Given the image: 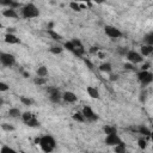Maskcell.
Masks as SVG:
<instances>
[{"mask_svg":"<svg viewBox=\"0 0 153 153\" xmlns=\"http://www.w3.org/2000/svg\"><path fill=\"white\" fill-rule=\"evenodd\" d=\"M138 144H139V147H140V148H145V147H146V140L140 139V140L138 141Z\"/></svg>","mask_w":153,"mask_h":153,"instance_id":"d590c367","label":"cell"},{"mask_svg":"<svg viewBox=\"0 0 153 153\" xmlns=\"http://www.w3.org/2000/svg\"><path fill=\"white\" fill-rule=\"evenodd\" d=\"M126 56H127V59H128L129 62H132L133 65L142 62V57H141V55H140L139 53L134 52V50H129V52L126 54Z\"/></svg>","mask_w":153,"mask_h":153,"instance_id":"5b68a950","label":"cell"},{"mask_svg":"<svg viewBox=\"0 0 153 153\" xmlns=\"http://www.w3.org/2000/svg\"><path fill=\"white\" fill-rule=\"evenodd\" d=\"M48 34H49L50 37H52L53 39H55V41H61V39H62V36L59 35L57 33H55L54 30H52V29H49V30H48Z\"/></svg>","mask_w":153,"mask_h":153,"instance_id":"d6986e66","label":"cell"},{"mask_svg":"<svg viewBox=\"0 0 153 153\" xmlns=\"http://www.w3.org/2000/svg\"><path fill=\"white\" fill-rule=\"evenodd\" d=\"M73 120L74 121H78V122H85V116L83 115V113H75L73 115Z\"/></svg>","mask_w":153,"mask_h":153,"instance_id":"44dd1931","label":"cell"},{"mask_svg":"<svg viewBox=\"0 0 153 153\" xmlns=\"http://www.w3.org/2000/svg\"><path fill=\"white\" fill-rule=\"evenodd\" d=\"M86 91H87V95L91 98H96V99L99 98V92H98V90L96 87H93V86H87Z\"/></svg>","mask_w":153,"mask_h":153,"instance_id":"8fae6325","label":"cell"},{"mask_svg":"<svg viewBox=\"0 0 153 153\" xmlns=\"http://www.w3.org/2000/svg\"><path fill=\"white\" fill-rule=\"evenodd\" d=\"M22 16L26 19L36 18V17L39 16V11L34 4H28L22 8Z\"/></svg>","mask_w":153,"mask_h":153,"instance_id":"7a4b0ae2","label":"cell"},{"mask_svg":"<svg viewBox=\"0 0 153 153\" xmlns=\"http://www.w3.org/2000/svg\"><path fill=\"white\" fill-rule=\"evenodd\" d=\"M37 75L38 77H47L48 75V69L46 66H41L37 68Z\"/></svg>","mask_w":153,"mask_h":153,"instance_id":"2e32d148","label":"cell"},{"mask_svg":"<svg viewBox=\"0 0 153 153\" xmlns=\"http://www.w3.org/2000/svg\"><path fill=\"white\" fill-rule=\"evenodd\" d=\"M64 99L66 100V102H68V103H74V102H77V96L73 93V92H71V91H67V92H65L64 93Z\"/></svg>","mask_w":153,"mask_h":153,"instance_id":"30bf717a","label":"cell"},{"mask_svg":"<svg viewBox=\"0 0 153 153\" xmlns=\"http://www.w3.org/2000/svg\"><path fill=\"white\" fill-rule=\"evenodd\" d=\"M0 152H1V153H6V152H11V153H15L16 151L13 150V148H11V147H8V146H4L1 150H0Z\"/></svg>","mask_w":153,"mask_h":153,"instance_id":"1f68e13d","label":"cell"},{"mask_svg":"<svg viewBox=\"0 0 153 153\" xmlns=\"http://www.w3.org/2000/svg\"><path fill=\"white\" fill-rule=\"evenodd\" d=\"M39 146H41V148H42L43 152L48 153V152H52L55 148L56 144H55V140H54L53 136L44 135V136H42L39 139Z\"/></svg>","mask_w":153,"mask_h":153,"instance_id":"6da1fadb","label":"cell"},{"mask_svg":"<svg viewBox=\"0 0 153 153\" xmlns=\"http://www.w3.org/2000/svg\"><path fill=\"white\" fill-rule=\"evenodd\" d=\"M140 100H141V102H145V100H146V91L141 92V95H140Z\"/></svg>","mask_w":153,"mask_h":153,"instance_id":"60d3db41","label":"cell"},{"mask_svg":"<svg viewBox=\"0 0 153 153\" xmlns=\"http://www.w3.org/2000/svg\"><path fill=\"white\" fill-rule=\"evenodd\" d=\"M62 50H64V48H61V47H59V46H54V47L50 48V53L57 55V54H61V53H62Z\"/></svg>","mask_w":153,"mask_h":153,"instance_id":"7402d4cb","label":"cell"},{"mask_svg":"<svg viewBox=\"0 0 153 153\" xmlns=\"http://www.w3.org/2000/svg\"><path fill=\"white\" fill-rule=\"evenodd\" d=\"M64 47L67 49V50H69V52H73V50H74V44L72 43V41H71V42H66L65 44H64Z\"/></svg>","mask_w":153,"mask_h":153,"instance_id":"f546056e","label":"cell"},{"mask_svg":"<svg viewBox=\"0 0 153 153\" xmlns=\"http://www.w3.org/2000/svg\"><path fill=\"white\" fill-rule=\"evenodd\" d=\"M0 62H1L4 66L6 67H11L16 64V59L12 54H8V53H1L0 54Z\"/></svg>","mask_w":153,"mask_h":153,"instance_id":"3957f363","label":"cell"},{"mask_svg":"<svg viewBox=\"0 0 153 153\" xmlns=\"http://www.w3.org/2000/svg\"><path fill=\"white\" fill-rule=\"evenodd\" d=\"M13 31H15V29H13V28H8V29H7V33H8V34H12Z\"/></svg>","mask_w":153,"mask_h":153,"instance_id":"f6af8a7d","label":"cell"},{"mask_svg":"<svg viewBox=\"0 0 153 153\" xmlns=\"http://www.w3.org/2000/svg\"><path fill=\"white\" fill-rule=\"evenodd\" d=\"M114 150L116 153H123V152H126V145L123 142H120V144L114 146Z\"/></svg>","mask_w":153,"mask_h":153,"instance_id":"ac0fdd59","label":"cell"},{"mask_svg":"<svg viewBox=\"0 0 153 153\" xmlns=\"http://www.w3.org/2000/svg\"><path fill=\"white\" fill-rule=\"evenodd\" d=\"M23 75H24L25 78H29V73H26V72H24V73H23Z\"/></svg>","mask_w":153,"mask_h":153,"instance_id":"f907efd6","label":"cell"},{"mask_svg":"<svg viewBox=\"0 0 153 153\" xmlns=\"http://www.w3.org/2000/svg\"><path fill=\"white\" fill-rule=\"evenodd\" d=\"M72 43L74 44V47H75V48H78V47H83V44H81V42H80L79 39H77V38L72 39Z\"/></svg>","mask_w":153,"mask_h":153,"instance_id":"8d00e7d4","label":"cell"},{"mask_svg":"<svg viewBox=\"0 0 153 153\" xmlns=\"http://www.w3.org/2000/svg\"><path fill=\"white\" fill-rule=\"evenodd\" d=\"M104 31H105V34H107L109 37H111V38H118V37L122 36V33L120 31V30L116 29L115 26H111V25H105Z\"/></svg>","mask_w":153,"mask_h":153,"instance_id":"277c9868","label":"cell"},{"mask_svg":"<svg viewBox=\"0 0 153 153\" xmlns=\"http://www.w3.org/2000/svg\"><path fill=\"white\" fill-rule=\"evenodd\" d=\"M148 68H150V64H145V65H142L141 71H147Z\"/></svg>","mask_w":153,"mask_h":153,"instance_id":"ee69618b","label":"cell"},{"mask_svg":"<svg viewBox=\"0 0 153 153\" xmlns=\"http://www.w3.org/2000/svg\"><path fill=\"white\" fill-rule=\"evenodd\" d=\"M6 91H8V85L0 81V92H6Z\"/></svg>","mask_w":153,"mask_h":153,"instance_id":"4dcf8cb0","label":"cell"},{"mask_svg":"<svg viewBox=\"0 0 153 153\" xmlns=\"http://www.w3.org/2000/svg\"><path fill=\"white\" fill-rule=\"evenodd\" d=\"M5 42L8 43V44H17V43H20V41H19V38H17V36H15L13 34L6 33V35H5Z\"/></svg>","mask_w":153,"mask_h":153,"instance_id":"9c48e42d","label":"cell"},{"mask_svg":"<svg viewBox=\"0 0 153 153\" xmlns=\"http://www.w3.org/2000/svg\"><path fill=\"white\" fill-rule=\"evenodd\" d=\"M122 142V140L120 139V136L117 134H111V135H108L107 139H105V144L109 145V146H115L117 144Z\"/></svg>","mask_w":153,"mask_h":153,"instance_id":"ba28073f","label":"cell"},{"mask_svg":"<svg viewBox=\"0 0 153 153\" xmlns=\"http://www.w3.org/2000/svg\"><path fill=\"white\" fill-rule=\"evenodd\" d=\"M39 139H41V138H36V139H35V144H36V145L39 144Z\"/></svg>","mask_w":153,"mask_h":153,"instance_id":"7dc6e473","label":"cell"},{"mask_svg":"<svg viewBox=\"0 0 153 153\" xmlns=\"http://www.w3.org/2000/svg\"><path fill=\"white\" fill-rule=\"evenodd\" d=\"M16 1V0H0V5H5V6H11V4Z\"/></svg>","mask_w":153,"mask_h":153,"instance_id":"836d02e7","label":"cell"},{"mask_svg":"<svg viewBox=\"0 0 153 153\" xmlns=\"http://www.w3.org/2000/svg\"><path fill=\"white\" fill-rule=\"evenodd\" d=\"M99 71L100 72H105V73H110L111 71H113V67H111V65L110 64H108V62H105V64H102L100 66H99Z\"/></svg>","mask_w":153,"mask_h":153,"instance_id":"9a60e30c","label":"cell"},{"mask_svg":"<svg viewBox=\"0 0 153 153\" xmlns=\"http://www.w3.org/2000/svg\"><path fill=\"white\" fill-rule=\"evenodd\" d=\"M26 125H28L29 127H38V126H39V122H38V121L36 120V117L34 116L31 120L26 122Z\"/></svg>","mask_w":153,"mask_h":153,"instance_id":"cb8c5ba5","label":"cell"},{"mask_svg":"<svg viewBox=\"0 0 153 153\" xmlns=\"http://www.w3.org/2000/svg\"><path fill=\"white\" fill-rule=\"evenodd\" d=\"M145 41L147 42V44H151V46H152V44H153V34H152V33L148 34V35L146 36V39H145Z\"/></svg>","mask_w":153,"mask_h":153,"instance_id":"e575fe53","label":"cell"},{"mask_svg":"<svg viewBox=\"0 0 153 153\" xmlns=\"http://www.w3.org/2000/svg\"><path fill=\"white\" fill-rule=\"evenodd\" d=\"M103 130H104V133H105L107 135L117 134V129H116L114 126H105V127L103 128Z\"/></svg>","mask_w":153,"mask_h":153,"instance_id":"5bb4252c","label":"cell"},{"mask_svg":"<svg viewBox=\"0 0 153 153\" xmlns=\"http://www.w3.org/2000/svg\"><path fill=\"white\" fill-rule=\"evenodd\" d=\"M152 80H153V74L151 72H148V74L141 80V83H142V85H144V86H146V85H148V84L152 83Z\"/></svg>","mask_w":153,"mask_h":153,"instance_id":"e0dca14e","label":"cell"},{"mask_svg":"<svg viewBox=\"0 0 153 153\" xmlns=\"http://www.w3.org/2000/svg\"><path fill=\"white\" fill-rule=\"evenodd\" d=\"M138 132H139L140 134H144V135H150V134H151V132H150L146 127H144V126H142V127H139Z\"/></svg>","mask_w":153,"mask_h":153,"instance_id":"4316f807","label":"cell"},{"mask_svg":"<svg viewBox=\"0 0 153 153\" xmlns=\"http://www.w3.org/2000/svg\"><path fill=\"white\" fill-rule=\"evenodd\" d=\"M3 15L6 18H18V13L16 12V10L11 8V7H10L8 10H5V11L3 12Z\"/></svg>","mask_w":153,"mask_h":153,"instance_id":"7c38bea8","label":"cell"},{"mask_svg":"<svg viewBox=\"0 0 153 153\" xmlns=\"http://www.w3.org/2000/svg\"><path fill=\"white\" fill-rule=\"evenodd\" d=\"M83 115L85 116L86 120H90V121H97V115L93 113V110L91 109L90 107H84L83 109Z\"/></svg>","mask_w":153,"mask_h":153,"instance_id":"52a82bcc","label":"cell"},{"mask_svg":"<svg viewBox=\"0 0 153 153\" xmlns=\"http://www.w3.org/2000/svg\"><path fill=\"white\" fill-rule=\"evenodd\" d=\"M125 68L126 69H130V71H134L135 69V67H134L133 64H125Z\"/></svg>","mask_w":153,"mask_h":153,"instance_id":"f35d334b","label":"cell"},{"mask_svg":"<svg viewBox=\"0 0 153 153\" xmlns=\"http://www.w3.org/2000/svg\"><path fill=\"white\" fill-rule=\"evenodd\" d=\"M147 74H148V72H147V71H141V72H139V73H138V78H139V80L141 81V80L144 79V78H145Z\"/></svg>","mask_w":153,"mask_h":153,"instance_id":"d6a6232c","label":"cell"},{"mask_svg":"<svg viewBox=\"0 0 153 153\" xmlns=\"http://www.w3.org/2000/svg\"><path fill=\"white\" fill-rule=\"evenodd\" d=\"M152 52H153V46H151V44L141 47V53L144 56H148L150 54H152Z\"/></svg>","mask_w":153,"mask_h":153,"instance_id":"4fadbf2b","label":"cell"},{"mask_svg":"<svg viewBox=\"0 0 153 153\" xmlns=\"http://www.w3.org/2000/svg\"><path fill=\"white\" fill-rule=\"evenodd\" d=\"M34 83L36 85H44L47 83V79H46V77H37V78H35Z\"/></svg>","mask_w":153,"mask_h":153,"instance_id":"603a6c76","label":"cell"},{"mask_svg":"<svg viewBox=\"0 0 153 153\" xmlns=\"http://www.w3.org/2000/svg\"><path fill=\"white\" fill-rule=\"evenodd\" d=\"M20 102H22L24 105H31V104L34 103L33 99H30V98H28V97H24V96L20 97Z\"/></svg>","mask_w":153,"mask_h":153,"instance_id":"d4e9b609","label":"cell"},{"mask_svg":"<svg viewBox=\"0 0 153 153\" xmlns=\"http://www.w3.org/2000/svg\"><path fill=\"white\" fill-rule=\"evenodd\" d=\"M8 115L11 117H19L20 115H22V113H20V110L17 109V108H12L8 110Z\"/></svg>","mask_w":153,"mask_h":153,"instance_id":"ffe728a7","label":"cell"},{"mask_svg":"<svg viewBox=\"0 0 153 153\" xmlns=\"http://www.w3.org/2000/svg\"><path fill=\"white\" fill-rule=\"evenodd\" d=\"M74 1H81V3H89L90 0H74Z\"/></svg>","mask_w":153,"mask_h":153,"instance_id":"c3c4849f","label":"cell"},{"mask_svg":"<svg viewBox=\"0 0 153 153\" xmlns=\"http://www.w3.org/2000/svg\"><path fill=\"white\" fill-rule=\"evenodd\" d=\"M110 81H116L117 79H118V75L117 74H110Z\"/></svg>","mask_w":153,"mask_h":153,"instance_id":"b9f144b4","label":"cell"},{"mask_svg":"<svg viewBox=\"0 0 153 153\" xmlns=\"http://www.w3.org/2000/svg\"><path fill=\"white\" fill-rule=\"evenodd\" d=\"M20 116H22V118H23V121L25 122V123H26L28 121H30V120H31V118L34 117V115H33L31 113H24L23 115H20Z\"/></svg>","mask_w":153,"mask_h":153,"instance_id":"484cf974","label":"cell"},{"mask_svg":"<svg viewBox=\"0 0 153 153\" xmlns=\"http://www.w3.org/2000/svg\"><path fill=\"white\" fill-rule=\"evenodd\" d=\"M90 53H91V54H96V53H98V47H91Z\"/></svg>","mask_w":153,"mask_h":153,"instance_id":"7bdbcfd3","label":"cell"},{"mask_svg":"<svg viewBox=\"0 0 153 153\" xmlns=\"http://www.w3.org/2000/svg\"><path fill=\"white\" fill-rule=\"evenodd\" d=\"M118 53H120L121 55H126V54L128 53V50H127L126 48H118Z\"/></svg>","mask_w":153,"mask_h":153,"instance_id":"ab89813d","label":"cell"},{"mask_svg":"<svg viewBox=\"0 0 153 153\" xmlns=\"http://www.w3.org/2000/svg\"><path fill=\"white\" fill-rule=\"evenodd\" d=\"M1 128L4 130H6V132H12V130H15V127L11 126V125H8V123H3L1 125Z\"/></svg>","mask_w":153,"mask_h":153,"instance_id":"f1b7e54d","label":"cell"},{"mask_svg":"<svg viewBox=\"0 0 153 153\" xmlns=\"http://www.w3.org/2000/svg\"><path fill=\"white\" fill-rule=\"evenodd\" d=\"M93 1H95L96 4H103V3H104V0H93Z\"/></svg>","mask_w":153,"mask_h":153,"instance_id":"bcb514c9","label":"cell"},{"mask_svg":"<svg viewBox=\"0 0 153 153\" xmlns=\"http://www.w3.org/2000/svg\"><path fill=\"white\" fill-rule=\"evenodd\" d=\"M69 7L73 10V11H77V12H79V11H81V8H80V6L77 4V1H72L69 4Z\"/></svg>","mask_w":153,"mask_h":153,"instance_id":"83f0119b","label":"cell"},{"mask_svg":"<svg viewBox=\"0 0 153 153\" xmlns=\"http://www.w3.org/2000/svg\"><path fill=\"white\" fill-rule=\"evenodd\" d=\"M48 92H49V99L52 100L53 103H59L61 99L60 91L56 87H50V89H48Z\"/></svg>","mask_w":153,"mask_h":153,"instance_id":"8992f818","label":"cell"},{"mask_svg":"<svg viewBox=\"0 0 153 153\" xmlns=\"http://www.w3.org/2000/svg\"><path fill=\"white\" fill-rule=\"evenodd\" d=\"M84 62H85V65H86L90 69H92V68H93V64L91 62V61H90L89 59H84Z\"/></svg>","mask_w":153,"mask_h":153,"instance_id":"74e56055","label":"cell"},{"mask_svg":"<svg viewBox=\"0 0 153 153\" xmlns=\"http://www.w3.org/2000/svg\"><path fill=\"white\" fill-rule=\"evenodd\" d=\"M3 104H4V99H3L1 97H0V107H1Z\"/></svg>","mask_w":153,"mask_h":153,"instance_id":"681fc988","label":"cell"}]
</instances>
